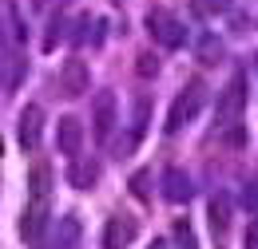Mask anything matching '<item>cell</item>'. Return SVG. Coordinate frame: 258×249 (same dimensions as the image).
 I'll use <instances>...</instances> for the list:
<instances>
[{
	"label": "cell",
	"mask_w": 258,
	"mask_h": 249,
	"mask_svg": "<svg viewBox=\"0 0 258 249\" xmlns=\"http://www.w3.org/2000/svg\"><path fill=\"white\" fill-rule=\"evenodd\" d=\"M203 103H207V87H203V79H191L183 91L175 95V103H171V115H167V135H175V131H183L191 119H199Z\"/></svg>",
	"instance_id": "1"
},
{
	"label": "cell",
	"mask_w": 258,
	"mask_h": 249,
	"mask_svg": "<svg viewBox=\"0 0 258 249\" xmlns=\"http://www.w3.org/2000/svg\"><path fill=\"white\" fill-rule=\"evenodd\" d=\"M143 24H147V36L163 48H183V40H187V24L167 8H151Z\"/></svg>",
	"instance_id": "2"
},
{
	"label": "cell",
	"mask_w": 258,
	"mask_h": 249,
	"mask_svg": "<svg viewBox=\"0 0 258 249\" xmlns=\"http://www.w3.org/2000/svg\"><path fill=\"white\" fill-rule=\"evenodd\" d=\"M242 111H246V75L234 71L230 83H226L223 91H219V99H215V119H219V127H230Z\"/></svg>",
	"instance_id": "3"
},
{
	"label": "cell",
	"mask_w": 258,
	"mask_h": 249,
	"mask_svg": "<svg viewBox=\"0 0 258 249\" xmlns=\"http://www.w3.org/2000/svg\"><path fill=\"white\" fill-rule=\"evenodd\" d=\"M48 221H52V206H48V202H36V198H28L24 218H20V233H24V241H28V245H40V241H44Z\"/></svg>",
	"instance_id": "4"
},
{
	"label": "cell",
	"mask_w": 258,
	"mask_h": 249,
	"mask_svg": "<svg viewBox=\"0 0 258 249\" xmlns=\"http://www.w3.org/2000/svg\"><path fill=\"white\" fill-rule=\"evenodd\" d=\"M115 119H119V111H115V95L107 91V87L96 91V99H92V131H96L99 143H107V139H111Z\"/></svg>",
	"instance_id": "5"
},
{
	"label": "cell",
	"mask_w": 258,
	"mask_h": 249,
	"mask_svg": "<svg viewBox=\"0 0 258 249\" xmlns=\"http://www.w3.org/2000/svg\"><path fill=\"white\" fill-rule=\"evenodd\" d=\"M88 83H92V75H88V63L72 56V60L60 67V79H56L60 95H64V99H80V95L88 91Z\"/></svg>",
	"instance_id": "6"
},
{
	"label": "cell",
	"mask_w": 258,
	"mask_h": 249,
	"mask_svg": "<svg viewBox=\"0 0 258 249\" xmlns=\"http://www.w3.org/2000/svg\"><path fill=\"white\" fill-rule=\"evenodd\" d=\"M40 135H44V107L28 103V107L20 111V127H16V139H20V147H24V151H36V147H40Z\"/></svg>",
	"instance_id": "7"
},
{
	"label": "cell",
	"mask_w": 258,
	"mask_h": 249,
	"mask_svg": "<svg viewBox=\"0 0 258 249\" xmlns=\"http://www.w3.org/2000/svg\"><path fill=\"white\" fill-rule=\"evenodd\" d=\"M163 198L171 202V206H187L195 198V182L187 170H179V166H171L167 174H163Z\"/></svg>",
	"instance_id": "8"
},
{
	"label": "cell",
	"mask_w": 258,
	"mask_h": 249,
	"mask_svg": "<svg viewBox=\"0 0 258 249\" xmlns=\"http://www.w3.org/2000/svg\"><path fill=\"white\" fill-rule=\"evenodd\" d=\"M207 221H211V233L223 241L226 233H230V221H234V202H230V194H215L211 198V206H207Z\"/></svg>",
	"instance_id": "9"
},
{
	"label": "cell",
	"mask_w": 258,
	"mask_h": 249,
	"mask_svg": "<svg viewBox=\"0 0 258 249\" xmlns=\"http://www.w3.org/2000/svg\"><path fill=\"white\" fill-rule=\"evenodd\" d=\"M56 147H60V155H68V158L80 155V147H84V123H80L76 115H64V119L56 123Z\"/></svg>",
	"instance_id": "10"
},
{
	"label": "cell",
	"mask_w": 258,
	"mask_h": 249,
	"mask_svg": "<svg viewBox=\"0 0 258 249\" xmlns=\"http://www.w3.org/2000/svg\"><path fill=\"white\" fill-rule=\"evenodd\" d=\"M135 241V221L131 218H111L103 225V249H127Z\"/></svg>",
	"instance_id": "11"
},
{
	"label": "cell",
	"mask_w": 258,
	"mask_h": 249,
	"mask_svg": "<svg viewBox=\"0 0 258 249\" xmlns=\"http://www.w3.org/2000/svg\"><path fill=\"white\" fill-rule=\"evenodd\" d=\"M48 194H52V166L48 162H36L32 174H28V198L48 202Z\"/></svg>",
	"instance_id": "12"
},
{
	"label": "cell",
	"mask_w": 258,
	"mask_h": 249,
	"mask_svg": "<svg viewBox=\"0 0 258 249\" xmlns=\"http://www.w3.org/2000/svg\"><path fill=\"white\" fill-rule=\"evenodd\" d=\"M68 178H72V186L76 190H92L99 182V162H72V170H68Z\"/></svg>",
	"instance_id": "13"
},
{
	"label": "cell",
	"mask_w": 258,
	"mask_h": 249,
	"mask_svg": "<svg viewBox=\"0 0 258 249\" xmlns=\"http://www.w3.org/2000/svg\"><path fill=\"white\" fill-rule=\"evenodd\" d=\"M80 233H84V229H80V218H72V214L60 218L56 221V249H76L80 245Z\"/></svg>",
	"instance_id": "14"
},
{
	"label": "cell",
	"mask_w": 258,
	"mask_h": 249,
	"mask_svg": "<svg viewBox=\"0 0 258 249\" xmlns=\"http://www.w3.org/2000/svg\"><path fill=\"white\" fill-rule=\"evenodd\" d=\"M147 115H151V99L147 95H139L135 99V107H131V139L139 143L143 139V131H147Z\"/></svg>",
	"instance_id": "15"
},
{
	"label": "cell",
	"mask_w": 258,
	"mask_h": 249,
	"mask_svg": "<svg viewBox=\"0 0 258 249\" xmlns=\"http://www.w3.org/2000/svg\"><path fill=\"white\" fill-rule=\"evenodd\" d=\"M199 60H203V63H219V60H223V40L203 36V40H199Z\"/></svg>",
	"instance_id": "16"
},
{
	"label": "cell",
	"mask_w": 258,
	"mask_h": 249,
	"mask_svg": "<svg viewBox=\"0 0 258 249\" xmlns=\"http://www.w3.org/2000/svg\"><path fill=\"white\" fill-rule=\"evenodd\" d=\"M8 36H12V44H24V40H28V28L20 24V12H16V4H8Z\"/></svg>",
	"instance_id": "17"
},
{
	"label": "cell",
	"mask_w": 258,
	"mask_h": 249,
	"mask_svg": "<svg viewBox=\"0 0 258 249\" xmlns=\"http://www.w3.org/2000/svg\"><path fill=\"white\" fill-rule=\"evenodd\" d=\"M135 71H139L143 79H151V75H159V60H155L151 52H139V60H135Z\"/></svg>",
	"instance_id": "18"
},
{
	"label": "cell",
	"mask_w": 258,
	"mask_h": 249,
	"mask_svg": "<svg viewBox=\"0 0 258 249\" xmlns=\"http://www.w3.org/2000/svg\"><path fill=\"white\" fill-rule=\"evenodd\" d=\"M242 206H246L250 214H258V178H250V182L242 186Z\"/></svg>",
	"instance_id": "19"
},
{
	"label": "cell",
	"mask_w": 258,
	"mask_h": 249,
	"mask_svg": "<svg viewBox=\"0 0 258 249\" xmlns=\"http://www.w3.org/2000/svg\"><path fill=\"white\" fill-rule=\"evenodd\" d=\"M60 40H64V20L56 16V20H52V28H48V36H44V48H56Z\"/></svg>",
	"instance_id": "20"
},
{
	"label": "cell",
	"mask_w": 258,
	"mask_h": 249,
	"mask_svg": "<svg viewBox=\"0 0 258 249\" xmlns=\"http://www.w3.org/2000/svg\"><path fill=\"white\" fill-rule=\"evenodd\" d=\"M147 182H151V170H139V174L131 178V194H135V198H147Z\"/></svg>",
	"instance_id": "21"
},
{
	"label": "cell",
	"mask_w": 258,
	"mask_h": 249,
	"mask_svg": "<svg viewBox=\"0 0 258 249\" xmlns=\"http://www.w3.org/2000/svg\"><path fill=\"white\" fill-rule=\"evenodd\" d=\"M175 237H179V249H195V237H191L187 221H175Z\"/></svg>",
	"instance_id": "22"
},
{
	"label": "cell",
	"mask_w": 258,
	"mask_h": 249,
	"mask_svg": "<svg viewBox=\"0 0 258 249\" xmlns=\"http://www.w3.org/2000/svg\"><path fill=\"white\" fill-rule=\"evenodd\" d=\"M246 249H258V218L246 225Z\"/></svg>",
	"instance_id": "23"
},
{
	"label": "cell",
	"mask_w": 258,
	"mask_h": 249,
	"mask_svg": "<svg viewBox=\"0 0 258 249\" xmlns=\"http://www.w3.org/2000/svg\"><path fill=\"white\" fill-rule=\"evenodd\" d=\"M226 139H230V143H234V147H242V143H246V131H230V135H226Z\"/></svg>",
	"instance_id": "24"
},
{
	"label": "cell",
	"mask_w": 258,
	"mask_h": 249,
	"mask_svg": "<svg viewBox=\"0 0 258 249\" xmlns=\"http://www.w3.org/2000/svg\"><path fill=\"white\" fill-rule=\"evenodd\" d=\"M32 4H36V8H44V4H48V0H32Z\"/></svg>",
	"instance_id": "25"
},
{
	"label": "cell",
	"mask_w": 258,
	"mask_h": 249,
	"mask_svg": "<svg viewBox=\"0 0 258 249\" xmlns=\"http://www.w3.org/2000/svg\"><path fill=\"white\" fill-rule=\"evenodd\" d=\"M155 249H163V241H155Z\"/></svg>",
	"instance_id": "26"
}]
</instances>
